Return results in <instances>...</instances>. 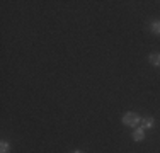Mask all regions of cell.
Instances as JSON below:
<instances>
[{"mask_svg": "<svg viewBox=\"0 0 160 153\" xmlns=\"http://www.w3.org/2000/svg\"><path fill=\"white\" fill-rule=\"evenodd\" d=\"M10 143L9 141H5V140H2L0 141V153H10Z\"/></svg>", "mask_w": 160, "mask_h": 153, "instance_id": "obj_6", "label": "cell"}, {"mask_svg": "<svg viewBox=\"0 0 160 153\" xmlns=\"http://www.w3.org/2000/svg\"><path fill=\"white\" fill-rule=\"evenodd\" d=\"M140 124H142L143 129H152L155 126V119L152 116H145V117H142V122H140Z\"/></svg>", "mask_w": 160, "mask_h": 153, "instance_id": "obj_4", "label": "cell"}, {"mask_svg": "<svg viewBox=\"0 0 160 153\" xmlns=\"http://www.w3.org/2000/svg\"><path fill=\"white\" fill-rule=\"evenodd\" d=\"M140 122H142V117H140L138 112H133V111H128V112H124L123 116V124L124 126H138Z\"/></svg>", "mask_w": 160, "mask_h": 153, "instance_id": "obj_1", "label": "cell"}, {"mask_svg": "<svg viewBox=\"0 0 160 153\" xmlns=\"http://www.w3.org/2000/svg\"><path fill=\"white\" fill-rule=\"evenodd\" d=\"M133 141H136V143H140V141H143L145 140V129L142 128V126H136L135 129H133Z\"/></svg>", "mask_w": 160, "mask_h": 153, "instance_id": "obj_2", "label": "cell"}, {"mask_svg": "<svg viewBox=\"0 0 160 153\" xmlns=\"http://www.w3.org/2000/svg\"><path fill=\"white\" fill-rule=\"evenodd\" d=\"M72 153H85V151H82V150H75V151H72Z\"/></svg>", "mask_w": 160, "mask_h": 153, "instance_id": "obj_7", "label": "cell"}, {"mask_svg": "<svg viewBox=\"0 0 160 153\" xmlns=\"http://www.w3.org/2000/svg\"><path fill=\"white\" fill-rule=\"evenodd\" d=\"M150 31L155 36H160V21H152L150 22Z\"/></svg>", "mask_w": 160, "mask_h": 153, "instance_id": "obj_5", "label": "cell"}, {"mask_svg": "<svg viewBox=\"0 0 160 153\" xmlns=\"http://www.w3.org/2000/svg\"><path fill=\"white\" fill-rule=\"evenodd\" d=\"M148 63L152 67H160V51H153L148 55Z\"/></svg>", "mask_w": 160, "mask_h": 153, "instance_id": "obj_3", "label": "cell"}]
</instances>
